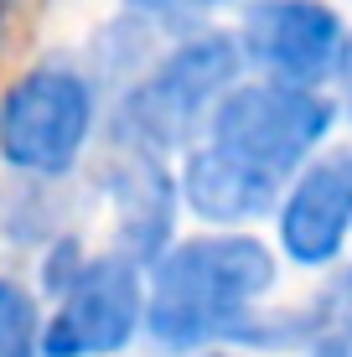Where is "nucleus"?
Masks as SVG:
<instances>
[{
  "label": "nucleus",
  "instance_id": "nucleus-11",
  "mask_svg": "<svg viewBox=\"0 0 352 357\" xmlns=\"http://www.w3.org/2000/svg\"><path fill=\"white\" fill-rule=\"evenodd\" d=\"M0 357H42V295L16 275H0Z\"/></svg>",
  "mask_w": 352,
  "mask_h": 357
},
{
  "label": "nucleus",
  "instance_id": "nucleus-2",
  "mask_svg": "<svg viewBox=\"0 0 352 357\" xmlns=\"http://www.w3.org/2000/svg\"><path fill=\"white\" fill-rule=\"evenodd\" d=\"M280 254L254 228L176 233L145 264V342L155 352L234 347L238 331L280 285Z\"/></svg>",
  "mask_w": 352,
  "mask_h": 357
},
{
  "label": "nucleus",
  "instance_id": "nucleus-4",
  "mask_svg": "<svg viewBox=\"0 0 352 357\" xmlns=\"http://www.w3.org/2000/svg\"><path fill=\"white\" fill-rule=\"evenodd\" d=\"M109 93L83 57L47 52L0 89V171L72 181L104 130Z\"/></svg>",
  "mask_w": 352,
  "mask_h": 357
},
{
  "label": "nucleus",
  "instance_id": "nucleus-1",
  "mask_svg": "<svg viewBox=\"0 0 352 357\" xmlns=\"http://www.w3.org/2000/svg\"><path fill=\"white\" fill-rule=\"evenodd\" d=\"M337 104L326 89L244 78L217 98L208 130L176 155L181 207L202 228H254L275 213L285 181L332 140Z\"/></svg>",
  "mask_w": 352,
  "mask_h": 357
},
{
  "label": "nucleus",
  "instance_id": "nucleus-14",
  "mask_svg": "<svg viewBox=\"0 0 352 357\" xmlns=\"http://www.w3.org/2000/svg\"><path fill=\"white\" fill-rule=\"evenodd\" d=\"M332 104H337V119L352 130V36H347V47H342V63H337V73H332Z\"/></svg>",
  "mask_w": 352,
  "mask_h": 357
},
{
  "label": "nucleus",
  "instance_id": "nucleus-7",
  "mask_svg": "<svg viewBox=\"0 0 352 357\" xmlns=\"http://www.w3.org/2000/svg\"><path fill=\"white\" fill-rule=\"evenodd\" d=\"M275 254L296 269H337L352 254V145H321L270 213Z\"/></svg>",
  "mask_w": 352,
  "mask_h": 357
},
{
  "label": "nucleus",
  "instance_id": "nucleus-17",
  "mask_svg": "<svg viewBox=\"0 0 352 357\" xmlns=\"http://www.w3.org/2000/svg\"><path fill=\"white\" fill-rule=\"evenodd\" d=\"M16 10H21V0H0V42H6V31H10V21H16Z\"/></svg>",
  "mask_w": 352,
  "mask_h": 357
},
{
  "label": "nucleus",
  "instance_id": "nucleus-5",
  "mask_svg": "<svg viewBox=\"0 0 352 357\" xmlns=\"http://www.w3.org/2000/svg\"><path fill=\"white\" fill-rule=\"evenodd\" d=\"M145 337V264L99 249L42 311V357H125Z\"/></svg>",
  "mask_w": 352,
  "mask_h": 357
},
{
  "label": "nucleus",
  "instance_id": "nucleus-15",
  "mask_svg": "<svg viewBox=\"0 0 352 357\" xmlns=\"http://www.w3.org/2000/svg\"><path fill=\"white\" fill-rule=\"evenodd\" d=\"M285 357H347V352L337 347V342H326V337H316V342H311V347H300V352H285Z\"/></svg>",
  "mask_w": 352,
  "mask_h": 357
},
{
  "label": "nucleus",
  "instance_id": "nucleus-19",
  "mask_svg": "<svg viewBox=\"0 0 352 357\" xmlns=\"http://www.w3.org/2000/svg\"><path fill=\"white\" fill-rule=\"evenodd\" d=\"M125 357H130V352H125Z\"/></svg>",
  "mask_w": 352,
  "mask_h": 357
},
{
  "label": "nucleus",
  "instance_id": "nucleus-12",
  "mask_svg": "<svg viewBox=\"0 0 352 357\" xmlns=\"http://www.w3.org/2000/svg\"><path fill=\"white\" fill-rule=\"evenodd\" d=\"M83 259H89L83 233H78V228L57 233L47 249H36V295H42V301H52L57 290H68V280L83 269Z\"/></svg>",
  "mask_w": 352,
  "mask_h": 357
},
{
  "label": "nucleus",
  "instance_id": "nucleus-13",
  "mask_svg": "<svg viewBox=\"0 0 352 357\" xmlns=\"http://www.w3.org/2000/svg\"><path fill=\"white\" fill-rule=\"evenodd\" d=\"M316 311H321V337L337 342V347L352 357V259L337 264L332 285L316 295Z\"/></svg>",
  "mask_w": 352,
  "mask_h": 357
},
{
  "label": "nucleus",
  "instance_id": "nucleus-9",
  "mask_svg": "<svg viewBox=\"0 0 352 357\" xmlns=\"http://www.w3.org/2000/svg\"><path fill=\"white\" fill-rule=\"evenodd\" d=\"M68 228H72V202L63 192V181H31V176L0 181V243L47 249Z\"/></svg>",
  "mask_w": 352,
  "mask_h": 357
},
{
  "label": "nucleus",
  "instance_id": "nucleus-10",
  "mask_svg": "<svg viewBox=\"0 0 352 357\" xmlns=\"http://www.w3.org/2000/svg\"><path fill=\"white\" fill-rule=\"evenodd\" d=\"M171 42V36H166ZM161 52V31L151 26V21L130 16V10H119L114 21H104L99 31H93L89 52H83V63H89V73L99 78L104 93H119L135 73H145V63Z\"/></svg>",
  "mask_w": 352,
  "mask_h": 357
},
{
  "label": "nucleus",
  "instance_id": "nucleus-8",
  "mask_svg": "<svg viewBox=\"0 0 352 357\" xmlns=\"http://www.w3.org/2000/svg\"><path fill=\"white\" fill-rule=\"evenodd\" d=\"M93 181H99V197L109 207V228H114V243H109V249L130 254L135 264H151L181 233L187 207H181L176 166L166 161V155L114 145L99 161Z\"/></svg>",
  "mask_w": 352,
  "mask_h": 357
},
{
  "label": "nucleus",
  "instance_id": "nucleus-18",
  "mask_svg": "<svg viewBox=\"0 0 352 357\" xmlns=\"http://www.w3.org/2000/svg\"><path fill=\"white\" fill-rule=\"evenodd\" d=\"M181 357H244V352H234V347H197V352H181Z\"/></svg>",
  "mask_w": 352,
  "mask_h": 357
},
{
  "label": "nucleus",
  "instance_id": "nucleus-6",
  "mask_svg": "<svg viewBox=\"0 0 352 357\" xmlns=\"http://www.w3.org/2000/svg\"><path fill=\"white\" fill-rule=\"evenodd\" d=\"M347 16L332 0H244L234 42L244 73L300 89H326L347 47Z\"/></svg>",
  "mask_w": 352,
  "mask_h": 357
},
{
  "label": "nucleus",
  "instance_id": "nucleus-3",
  "mask_svg": "<svg viewBox=\"0 0 352 357\" xmlns=\"http://www.w3.org/2000/svg\"><path fill=\"white\" fill-rule=\"evenodd\" d=\"M238 78H244V52L228 26H192L171 36L145 63V73H135L119 93H109L104 109L109 145H130V151L176 161L208 130L217 98Z\"/></svg>",
  "mask_w": 352,
  "mask_h": 357
},
{
  "label": "nucleus",
  "instance_id": "nucleus-16",
  "mask_svg": "<svg viewBox=\"0 0 352 357\" xmlns=\"http://www.w3.org/2000/svg\"><path fill=\"white\" fill-rule=\"evenodd\" d=\"M228 6H244V0H192V10H197V21H208L213 10H228Z\"/></svg>",
  "mask_w": 352,
  "mask_h": 357
}]
</instances>
